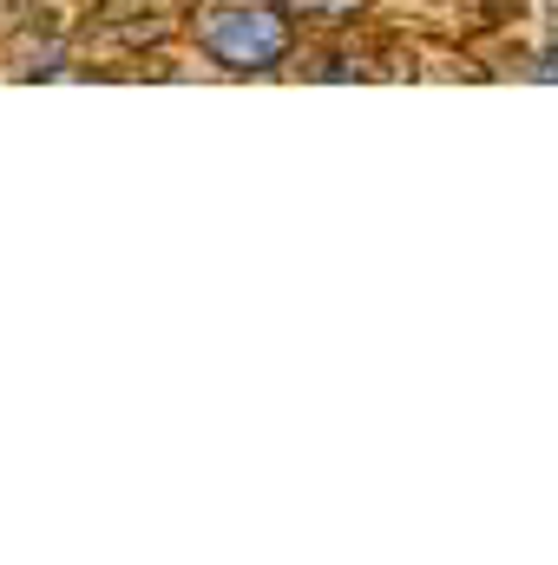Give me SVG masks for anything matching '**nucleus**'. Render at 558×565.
Listing matches in <instances>:
<instances>
[{
    "mask_svg": "<svg viewBox=\"0 0 558 565\" xmlns=\"http://www.w3.org/2000/svg\"><path fill=\"white\" fill-rule=\"evenodd\" d=\"M204 46L224 60V66H277L282 46H289V26H282V13L270 7H224V13H211L204 20Z\"/></svg>",
    "mask_w": 558,
    "mask_h": 565,
    "instance_id": "1",
    "label": "nucleus"
}]
</instances>
